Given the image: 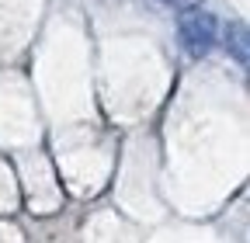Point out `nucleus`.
<instances>
[{
	"label": "nucleus",
	"mask_w": 250,
	"mask_h": 243,
	"mask_svg": "<svg viewBox=\"0 0 250 243\" xmlns=\"http://www.w3.org/2000/svg\"><path fill=\"white\" fill-rule=\"evenodd\" d=\"M177 39L188 49V56H195V59L208 56L215 45V18L205 7H184L177 18Z\"/></svg>",
	"instance_id": "1"
},
{
	"label": "nucleus",
	"mask_w": 250,
	"mask_h": 243,
	"mask_svg": "<svg viewBox=\"0 0 250 243\" xmlns=\"http://www.w3.org/2000/svg\"><path fill=\"white\" fill-rule=\"evenodd\" d=\"M226 45H229V52H233V59H236V63H240V66H247V24H243V21L229 28V39H226Z\"/></svg>",
	"instance_id": "2"
},
{
	"label": "nucleus",
	"mask_w": 250,
	"mask_h": 243,
	"mask_svg": "<svg viewBox=\"0 0 250 243\" xmlns=\"http://www.w3.org/2000/svg\"><path fill=\"white\" fill-rule=\"evenodd\" d=\"M156 4H167V7H181L184 11V7H198L202 0H156Z\"/></svg>",
	"instance_id": "3"
}]
</instances>
